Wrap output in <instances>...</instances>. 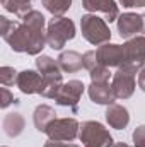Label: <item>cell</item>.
I'll return each instance as SVG.
<instances>
[{
  "instance_id": "obj_32",
  "label": "cell",
  "mask_w": 145,
  "mask_h": 147,
  "mask_svg": "<svg viewBox=\"0 0 145 147\" xmlns=\"http://www.w3.org/2000/svg\"><path fill=\"white\" fill-rule=\"evenodd\" d=\"M0 3H2V5H5V3H7V0H0Z\"/></svg>"
},
{
  "instance_id": "obj_26",
  "label": "cell",
  "mask_w": 145,
  "mask_h": 147,
  "mask_svg": "<svg viewBox=\"0 0 145 147\" xmlns=\"http://www.w3.org/2000/svg\"><path fill=\"white\" fill-rule=\"evenodd\" d=\"M0 94H2V99H0V108H3V110H5V108H9L12 103H17V99L14 98V94H12V92H10L5 86L0 89Z\"/></svg>"
},
{
  "instance_id": "obj_9",
  "label": "cell",
  "mask_w": 145,
  "mask_h": 147,
  "mask_svg": "<svg viewBox=\"0 0 145 147\" xmlns=\"http://www.w3.org/2000/svg\"><path fill=\"white\" fill-rule=\"evenodd\" d=\"M99 65H104L108 69H119L125 65V51L123 45H114V43H104L97 46L96 50Z\"/></svg>"
},
{
  "instance_id": "obj_6",
  "label": "cell",
  "mask_w": 145,
  "mask_h": 147,
  "mask_svg": "<svg viewBox=\"0 0 145 147\" xmlns=\"http://www.w3.org/2000/svg\"><path fill=\"white\" fill-rule=\"evenodd\" d=\"M85 91V86L82 80H77L72 79L68 82H63V86L60 87L58 94L55 96V101L58 106H63V108H70L73 113H77L79 110V101L82 98Z\"/></svg>"
},
{
  "instance_id": "obj_14",
  "label": "cell",
  "mask_w": 145,
  "mask_h": 147,
  "mask_svg": "<svg viewBox=\"0 0 145 147\" xmlns=\"http://www.w3.org/2000/svg\"><path fill=\"white\" fill-rule=\"evenodd\" d=\"M106 121L111 128L114 130H123L128 127L130 123V113L128 110L123 106V105H118V103H113L106 108Z\"/></svg>"
},
{
  "instance_id": "obj_18",
  "label": "cell",
  "mask_w": 145,
  "mask_h": 147,
  "mask_svg": "<svg viewBox=\"0 0 145 147\" xmlns=\"http://www.w3.org/2000/svg\"><path fill=\"white\" fill-rule=\"evenodd\" d=\"M41 5L53 17H63L72 7V0H41Z\"/></svg>"
},
{
  "instance_id": "obj_12",
  "label": "cell",
  "mask_w": 145,
  "mask_h": 147,
  "mask_svg": "<svg viewBox=\"0 0 145 147\" xmlns=\"http://www.w3.org/2000/svg\"><path fill=\"white\" fill-rule=\"evenodd\" d=\"M82 7L87 12H101L104 14L108 22H114L119 17V9L114 0H82Z\"/></svg>"
},
{
  "instance_id": "obj_15",
  "label": "cell",
  "mask_w": 145,
  "mask_h": 147,
  "mask_svg": "<svg viewBox=\"0 0 145 147\" xmlns=\"http://www.w3.org/2000/svg\"><path fill=\"white\" fill-rule=\"evenodd\" d=\"M2 127H3V132L10 137V139H15L19 137L24 128H26V120L21 113L17 111H12V113H7L3 121H2Z\"/></svg>"
},
{
  "instance_id": "obj_27",
  "label": "cell",
  "mask_w": 145,
  "mask_h": 147,
  "mask_svg": "<svg viewBox=\"0 0 145 147\" xmlns=\"http://www.w3.org/2000/svg\"><path fill=\"white\" fill-rule=\"evenodd\" d=\"M43 147H79L77 144H70V142H55V140H48Z\"/></svg>"
},
{
  "instance_id": "obj_23",
  "label": "cell",
  "mask_w": 145,
  "mask_h": 147,
  "mask_svg": "<svg viewBox=\"0 0 145 147\" xmlns=\"http://www.w3.org/2000/svg\"><path fill=\"white\" fill-rule=\"evenodd\" d=\"M82 62H84V69L85 70H92L94 67H97L99 65V60H97V53H96V50H89V51H85L84 55H82Z\"/></svg>"
},
{
  "instance_id": "obj_19",
  "label": "cell",
  "mask_w": 145,
  "mask_h": 147,
  "mask_svg": "<svg viewBox=\"0 0 145 147\" xmlns=\"http://www.w3.org/2000/svg\"><path fill=\"white\" fill-rule=\"evenodd\" d=\"M36 69L41 75H48V74H58L62 72L58 60H53L48 55H38L36 58Z\"/></svg>"
},
{
  "instance_id": "obj_21",
  "label": "cell",
  "mask_w": 145,
  "mask_h": 147,
  "mask_svg": "<svg viewBox=\"0 0 145 147\" xmlns=\"http://www.w3.org/2000/svg\"><path fill=\"white\" fill-rule=\"evenodd\" d=\"M89 77H91V82H109L113 74H111V69L104 65H97L89 72Z\"/></svg>"
},
{
  "instance_id": "obj_20",
  "label": "cell",
  "mask_w": 145,
  "mask_h": 147,
  "mask_svg": "<svg viewBox=\"0 0 145 147\" xmlns=\"http://www.w3.org/2000/svg\"><path fill=\"white\" fill-rule=\"evenodd\" d=\"M33 0H7V3L3 5V9L14 16H17L19 19H22L28 12L33 10V5H31Z\"/></svg>"
},
{
  "instance_id": "obj_4",
  "label": "cell",
  "mask_w": 145,
  "mask_h": 147,
  "mask_svg": "<svg viewBox=\"0 0 145 147\" xmlns=\"http://www.w3.org/2000/svg\"><path fill=\"white\" fill-rule=\"evenodd\" d=\"M137 74L138 70L132 67L116 69V72L113 74V79H111V89L116 99H128L133 96L137 89Z\"/></svg>"
},
{
  "instance_id": "obj_17",
  "label": "cell",
  "mask_w": 145,
  "mask_h": 147,
  "mask_svg": "<svg viewBox=\"0 0 145 147\" xmlns=\"http://www.w3.org/2000/svg\"><path fill=\"white\" fill-rule=\"evenodd\" d=\"M53 120H56L55 108H51L50 105H39V106H36V110L33 113V123H34L38 132L44 134Z\"/></svg>"
},
{
  "instance_id": "obj_30",
  "label": "cell",
  "mask_w": 145,
  "mask_h": 147,
  "mask_svg": "<svg viewBox=\"0 0 145 147\" xmlns=\"http://www.w3.org/2000/svg\"><path fill=\"white\" fill-rule=\"evenodd\" d=\"M135 5L137 7H145V0H135Z\"/></svg>"
},
{
  "instance_id": "obj_16",
  "label": "cell",
  "mask_w": 145,
  "mask_h": 147,
  "mask_svg": "<svg viewBox=\"0 0 145 147\" xmlns=\"http://www.w3.org/2000/svg\"><path fill=\"white\" fill-rule=\"evenodd\" d=\"M56 60H58V65H60L62 72H65V74H75V72H79V70L84 69L82 55L77 53V51H73V50L62 51Z\"/></svg>"
},
{
  "instance_id": "obj_25",
  "label": "cell",
  "mask_w": 145,
  "mask_h": 147,
  "mask_svg": "<svg viewBox=\"0 0 145 147\" xmlns=\"http://www.w3.org/2000/svg\"><path fill=\"white\" fill-rule=\"evenodd\" d=\"M133 147H145V125H138L133 130Z\"/></svg>"
},
{
  "instance_id": "obj_11",
  "label": "cell",
  "mask_w": 145,
  "mask_h": 147,
  "mask_svg": "<svg viewBox=\"0 0 145 147\" xmlns=\"http://www.w3.org/2000/svg\"><path fill=\"white\" fill-rule=\"evenodd\" d=\"M17 89L22 94H41L43 89V75L38 70H22L17 75V82H15Z\"/></svg>"
},
{
  "instance_id": "obj_3",
  "label": "cell",
  "mask_w": 145,
  "mask_h": 147,
  "mask_svg": "<svg viewBox=\"0 0 145 147\" xmlns=\"http://www.w3.org/2000/svg\"><path fill=\"white\" fill-rule=\"evenodd\" d=\"M79 139L84 144V147H113L114 140L109 130L99 121L89 120L80 125Z\"/></svg>"
},
{
  "instance_id": "obj_2",
  "label": "cell",
  "mask_w": 145,
  "mask_h": 147,
  "mask_svg": "<svg viewBox=\"0 0 145 147\" xmlns=\"http://www.w3.org/2000/svg\"><path fill=\"white\" fill-rule=\"evenodd\" d=\"M80 31L85 41H89L94 46H101L104 43H109L111 31L104 19L97 17L96 14H85L80 17Z\"/></svg>"
},
{
  "instance_id": "obj_31",
  "label": "cell",
  "mask_w": 145,
  "mask_h": 147,
  "mask_svg": "<svg viewBox=\"0 0 145 147\" xmlns=\"http://www.w3.org/2000/svg\"><path fill=\"white\" fill-rule=\"evenodd\" d=\"M113 147H130V146H128V144H125V142H116Z\"/></svg>"
},
{
  "instance_id": "obj_13",
  "label": "cell",
  "mask_w": 145,
  "mask_h": 147,
  "mask_svg": "<svg viewBox=\"0 0 145 147\" xmlns=\"http://www.w3.org/2000/svg\"><path fill=\"white\" fill-rule=\"evenodd\" d=\"M87 94L94 105L101 106H109L116 101L109 82H91V86L87 87Z\"/></svg>"
},
{
  "instance_id": "obj_7",
  "label": "cell",
  "mask_w": 145,
  "mask_h": 147,
  "mask_svg": "<svg viewBox=\"0 0 145 147\" xmlns=\"http://www.w3.org/2000/svg\"><path fill=\"white\" fill-rule=\"evenodd\" d=\"M116 28L119 36L125 39L135 36H144L145 34V14H137V12H125L119 14L116 21Z\"/></svg>"
},
{
  "instance_id": "obj_29",
  "label": "cell",
  "mask_w": 145,
  "mask_h": 147,
  "mask_svg": "<svg viewBox=\"0 0 145 147\" xmlns=\"http://www.w3.org/2000/svg\"><path fill=\"white\" fill-rule=\"evenodd\" d=\"M119 5H123L125 9H132V7H137L135 5V0H118Z\"/></svg>"
},
{
  "instance_id": "obj_8",
  "label": "cell",
  "mask_w": 145,
  "mask_h": 147,
  "mask_svg": "<svg viewBox=\"0 0 145 147\" xmlns=\"http://www.w3.org/2000/svg\"><path fill=\"white\" fill-rule=\"evenodd\" d=\"M125 51V65L123 67H132L140 72V69L145 65V36H135L126 39L123 45Z\"/></svg>"
},
{
  "instance_id": "obj_5",
  "label": "cell",
  "mask_w": 145,
  "mask_h": 147,
  "mask_svg": "<svg viewBox=\"0 0 145 147\" xmlns=\"http://www.w3.org/2000/svg\"><path fill=\"white\" fill-rule=\"evenodd\" d=\"M80 132V123L75 118H56L50 123V127L46 128V137L48 140H55V142H72L79 137Z\"/></svg>"
},
{
  "instance_id": "obj_24",
  "label": "cell",
  "mask_w": 145,
  "mask_h": 147,
  "mask_svg": "<svg viewBox=\"0 0 145 147\" xmlns=\"http://www.w3.org/2000/svg\"><path fill=\"white\" fill-rule=\"evenodd\" d=\"M15 26H17L15 21H10V19H7L5 16H2V17H0V34H2V38L5 39V38L14 31Z\"/></svg>"
},
{
  "instance_id": "obj_28",
  "label": "cell",
  "mask_w": 145,
  "mask_h": 147,
  "mask_svg": "<svg viewBox=\"0 0 145 147\" xmlns=\"http://www.w3.org/2000/svg\"><path fill=\"white\" fill-rule=\"evenodd\" d=\"M138 87L145 92V65L140 69V72H138Z\"/></svg>"
},
{
  "instance_id": "obj_10",
  "label": "cell",
  "mask_w": 145,
  "mask_h": 147,
  "mask_svg": "<svg viewBox=\"0 0 145 147\" xmlns=\"http://www.w3.org/2000/svg\"><path fill=\"white\" fill-rule=\"evenodd\" d=\"M31 36H33L31 28L21 21V22H17V26L14 28V31L5 38V41H7V45L10 46L12 51L28 53V48H29V43H31Z\"/></svg>"
},
{
  "instance_id": "obj_1",
  "label": "cell",
  "mask_w": 145,
  "mask_h": 147,
  "mask_svg": "<svg viewBox=\"0 0 145 147\" xmlns=\"http://www.w3.org/2000/svg\"><path fill=\"white\" fill-rule=\"evenodd\" d=\"M77 34L75 24L68 17H53L46 28V41L51 50H62Z\"/></svg>"
},
{
  "instance_id": "obj_33",
  "label": "cell",
  "mask_w": 145,
  "mask_h": 147,
  "mask_svg": "<svg viewBox=\"0 0 145 147\" xmlns=\"http://www.w3.org/2000/svg\"><path fill=\"white\" fill-rule=\"evenodd\" d=\"M3 147H7V146H3Z\"/></svg>"
},
{
  "instance_id": "obj_22",
  "label": "cell",
  "mask_w": 145,
  "mask_h": 147,
  "mask_svg": "<svg viewBox=\"0 0 145 147\" xmlns=\"http://www.w3.org/2000/svg\"><path fill=\"white\" fill-rule=\"evenodd\" d=\"M17 75H19V72H15L14 67H2L0 69V82H2V86H5V87L14 86L17 82Z\"/></svg>"
}]
</instances>
